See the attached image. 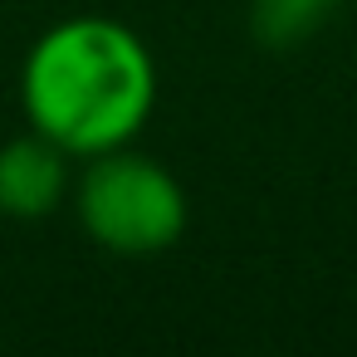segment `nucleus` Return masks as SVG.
Returning a JSON list of instances; mask_svg holds the SVG:
<instances>
[{
    "label": "nucleus",
    "instance_id": "obj_1",
    "mask_svg": "<svg viewBox=\"0 0 357 357\" xmlns=\"http://www.w3.org/2000/svg\"><path fill=\"white\" fill-rule=\"evenodd\" d=\"M157 108V59L113 15L50 25L20 64V113L74 162L128 147Z\"/></svg>",
    "mask_w": 357,
    "mask_h": 357
},
{
    "label": "nucleus",
    "instance_id": "obj_2",
    "mask_svg": "<svg viewBox=\"0 0 357 357\" xmlns=\"http://www.w3.org/2000/svg\"><path fill=\"white\" fill-rule=\"evenodd\" d=\"M74 215L84 225V235L123 259H147L172 250L186 235L191 206L181 181L147 152L113 147L84 162V172L74 176Z\"/></svg>",
    "mask_w": 357,
    "mask_h": 357
},
{
    "label": "nucleus",
    "instance_id": "obj_3",
    "mask_svg": "<svg viewBox=\"0 0 357 357\" xmlns=\"http://www.w3.org/2000/svg\"><path fill=\"white\" fill-rule=\"evenodd\" d=\"M74 191V157L45 132H20L0 147V215L45 220Z\"/></svg>",
    "mask_w": 357,
    "mask_h": 357
},
{
    "label": "nucleus",
    "instance_id": "obj_4",
    "mask_svg": "<svg viewBox=\"0 0 357 357\" xmlns=\"http://www.w3.org/2000/svg\"><path fill=\"white\" fill-rule=\"evenodd\" d=\"M337 0H259V10H255V25L269 45H289L298 40L323 10H333Z\"/></svg>",
    "mask_w": 357,
    "mask_h": 357
}]
</instances>
